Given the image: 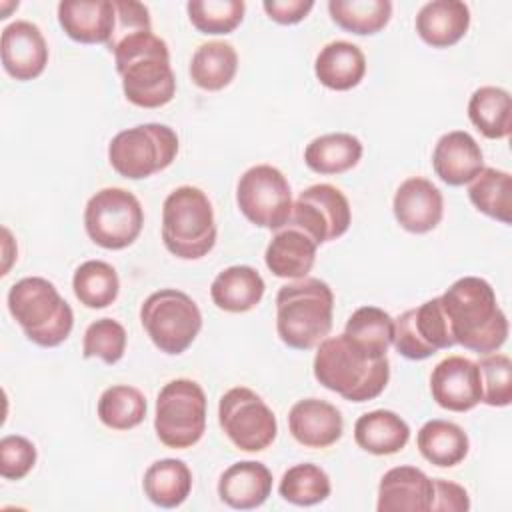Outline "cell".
Masks as SVG:
<instances>
[{
  "label": "cell",
  "instance_id": "6da1fadb",
  "mask_svg": "<svg viewBox=\"0 0 512 512\" xmlns=\"http://www.w3.org/2000/svg\"><path fill=\"white\" fill-rule=\"evenodd\" d=\"M454 342L476 354L496 352L508 338V320L494 288L478 276L458 278L440 296Z\"/></svg>",
  "mask_w": 512,
  "mask_h": 512
},
{
  "label": "cell",
  "instance_id": "7a4b0ae2",
  "mask_svg": "<svg viewBox=\"0 0 512 512\" xmlns=\"http://www.w3.org/2000/svg\"><path fill=\"white\" fill-rule=\"evenodd\" d=\"M116 70L130 104L160 108L176 94V76L170 66L168 44L152 30L132 34L114 46Z\"/></svg>",
  "mask_w": 512,
  "mask_h": 512
},
{
  "label": "cell",
  "instance_id": "3957f363",
  "mask_svg": "<svg viewBox=\"0 0 512 512\" xmlns=\"http://www.w3.org/2000/svg\"><path fill=\"white\" fill-rule=\"evenodd\" d=\"M316 380L350 402L380 396L390 380L388 358H368L344 334L324 338L314 356Z\"/></svg>",
  "mask_w": 512,
  "mask_h": 512
},
{
  "label": "cell",
  "instance_id": "277c9868",
  "mask_svg": "<svg viewBox=\"0 0 512 512\" xmlns=\"http://www.w3.org/2000/svg\"><path fill=\"white\" fill-rule=\"evenodd\" d=\"M332 312V288L320 278H298L276 294V332L286 346L310 350L328 336Z\"/></svg>",
  "mask_w": 512,
  "mask_h": 512
},
{
  "label": "cell",
  "instance_id": "5b68a950",
  "mask_svg": "<svg viewBox=\"0 0 512 512\" xmlns=\"http://www.w3.org/2000/svg\"><path fill=\"white\" fill-rule=\"evenodd\" d=\"M8 310L26 338L42 348L62 344L74 326V312L56 286L40 276H28L8 290Z\"/></svg>",
  "mask_w": 512,
  "mask_h": 512
},
{
  "label": "cell",
  "instance_id": "8992f818",
  "mask_svg": "<svg viewBox=\"0 0 512 512\" xmlns=\"http://www.w3.org/2000/svg\"><path fill=\"white\" fill-rule=\"evenodd\" d=\"M162 240L166 250L182 260H198L214 248V210L200 188L180 186L166 196L162 204Z\"/></svg>",
  "mask_w": 512,
  "mask_h": 512
},
{
  "label": "cell",
  "instance_id": "52a82bcc",
  "mask_svg": "<svg viewBox=\"0 0 512 512\" xmlns=\"http://www.w3.org/2000/svg\"><path fill=\"white\" fill-rule=\"evenodd\" d=\"M178 154V134L158 122L118 132L108 144V162L124 178L140 180L168 168Z\"/></svg>",
  "mask_w": 512,
  "mask_h": 512
},
{
  "label": "cell",
  "instance_id": "ba28073f",
  "mask_svg": "<svg viewBox=\"0 0 512 512\" xmlns=\"http://www.w3.org/2000/svg\"><path fill=\"white\" fill-rule=\"evenodd\" d=\"M140 322L160 352L176 356L196 340L202 328V314L186 292L162 288L144 300Z\"/></svg>",
  "mask_w": 512,
  "mask_h": 512
},
{
  "label": "cell",
  "instance_id": "9c48e42d",
  "mask_svg": "<svg viewBox=\"0 0 512 512\" xmlns=\"http://www.w3.org/2000/svg\"><path fill=\"white\" fill-rule=\"evenodd\" d=\"M154 430L158 440L174 450L194 446L206 430V394L190 378L164 384L156 398Z\"/></svg>",
  "mask_w": 512,
  "mask_h": 512
},
{
  "label": "cell",
  "instance_id": "30bf717a",
  "mask_svg": "<svg viewBox=\"0 0 512 512\" xmlns=\"http://www.w3.org/2000/svg\"><path fill=\"white\" fill-rule=\"evenodd\" d=\"M144 210L140 200L124 188H102L86 204L84 228L88 238L106 248L122 250L142 232Z\"/></svg>",
  "mask_w": 512,
  "mask_h": 512
},
{
  "label": "cell",
  "instance_id": "8fae6325",
  "mask_svg": "<svg viewBox=\"0 0 512 512\" xmlns=\"http://www.w3.org/2000/svg\"><path fill=\"white\" fill-rule=\"evenodd\" d=\"M218 422L228 440L244 452L266 450L278 434L272 408L254 390L244 386L230 388L222 394Z\"/></svg>",
  "mask_w": 512,
  "mask_h": 512
},
{
  "label": "cell",
  "instance_id": "7c38bea8",
  "mask_svg": "<svg viewBox=\"0 0 512 512\" xmlns=\"http://www.w3.org/2000/svg\"><path fill=\"white\" fill-rule=\"evenodd\" d=\"M236 202L252 224L268 230H280L292 214L290 184L286 176L270 164H256L240 176Z\"/></svg>",
  "mask_w": 512,
  "mask_h": 512
},
{
  "label": "cell",
  "instance_id": "4fadbf2b",
  "mask_svg": "<svg viewBox=\"0 0 512 512\" xmlns=\"http://www.w3.org/2000/svg\"><path fill=\"white\" fill-rule=\"evenodd\" d=\"M352 220L348 198L332 184H314L298 194L286 224L302 228L318 246L346 234Z\"/></svg>",
  "mask_w": 512,
  "mask_h": 512
},
{
  "label": "cell",
  "instance_id": "5bb4252c",
  "mask_svg": "<svg viewBox=\"0 0 512 512\" xmlns=\"http://www.w3.org/2000/svg\"><path fill=\"white\" fill-rule=\"evenodd\" d=\"M392 344L408 360H426L438 350L454 346L440 296L402 312L394 320Z\"/></svg>",
  "mask_w": 512,
  "mask_h": 512
},
{
  "label": "cell",
  "instance_id": "9a60e30c",
  "mask_svg": "<svg viewBox=\"0 0 512 512\" xmlns=\"http://www.w3.org/2000/svg\"><path fill=\"white\" fill-rule=\"evenodd\" d=\"M434 402L450 412H468L482 402V378L478 364L464 356L440 360L430 374Z\"/></svg>",
  "mask_w": 512,
  "mask_h": 512
},
{
  "label": "cell",
  "instance_id": "2e32d148",
  "mask_svg": "<svg viewBox=\"0 0 512 512\" xmlns=\"http://www.w3.org/2000/svg\"><path fill=\"white\" fill-rule=\"evenodd\" d=\"M0 52L4 70L20 82L38 78L48 64V44L28 20H16L2 30Z\"/></svg>",
  "mask_w": 512,
  "mask_h": 512
},
{
  "label": "cell",
  "instance_id": "e0dca14e",
  "mask_svg": "<svg viewBox=\"0 0 512 512\" xmlns=\"http://www.w3.org/2000/svg\"><path fill=\"white\" fill-rule=\"evenodd\" d=\"M392 210L404 230L424 234L440 224L444 214V198L428 178L412 176L398 186Z\"/></svg>",
  "mask_w": 512,
  "mask_h": 512
},
{
  "label": "cell",
  "instance_id": "ac0fdd59",
  "mask_svg": "<svg viewBox=\"0 0 512 512\" xmlns=\"http://www.w3.org/2000/svg\"><path fill=\"white\" fill-rule=\"evenodd\" d=\"M288 428L298 444L328 448L342 438L344 420L334 404L320 398H304L290 408Z\"/></svg>",
  "mask_w": 512,
  "mask_h": 512
},
{
  "label": "cell",
  "instance_id": "d6986e66",
  "mask_svg": "<svg viewBox=\"0 0 512 512\" xmlns=\"http://www.w3.org/2000/svg\"><path fill=\"white\" fill-rule=\"evenodd\" d=\"M432 478L416 466L390 468L378 486V512H428L432 504Z\"/></svg>",
  "mask_w": 512,
  "mask_h": 512
},
{
  "label": "cell",
  "instance_id": "ffe728a7",
  "mask_svg": "<svg viewBox=\"0 0 512 512\" xmlns=\"http://www.w3.org/2000/svg\"><path fill=\"white\" fill-rule=\"evenodd\" d=\"M432 168L448 186L472 182L484 168V156L478 142L464 130H452L434 146Z\"/></svg>",
  "mask_w": 512,
  "mask_h": 512
},
{
  "label": "cell",
  "instance_id": "44dd1931",
  "mask_svg": "<svg viewBox=\"0 0 512 512\" xmlns=\"http://www.w3.org/2000/svg\"><path fill=\"white\" fill-rule=\"evenodd\" d=\"M62 30L80 44H108L116 22L110 0H62L58 4Z\"/></svg>",
  "mask_w": 512,
  "mask_h": 512
},
{
  "label": "cell",
  "instance_id": "7402d4cb",
  "mask_svg": "<svg viewBox=\"0 0 512 512\" xmlns=\"http://www.w3.org/2000/svg\"><path fill=\"white\" fill-rule=\"evenodd\" d=\"M318 244L298 226L284 224L266 246L264 260L278 278H304L314 266Z\"/></svg>",
  "mask_w": 512,
  "mask_h": 512
},
{
  "label": "cell",
  "instance_id": "603a6c76",
  "mask_svg": "<svg viewBox=\"0 0 512 512\" xmlns=\"http://www.w3.org/2000/svg\"><path fill=\"white\" fill-rule=\"evenodd\" d=\"M272 492V472L256 460H242L228 466L218 480V496L236 510L262 506Z\"/></svg>",
  "mask_w": 512,
  "mask_h": 512
},
{
  "label": "cell",
  "instance_id": "cb8c5ba5",
  "mask_svg": "<svg viewBox=\"0 0 512 512\" xmlns=\"http://www.w3.org/2000/svg\"><path fill=\"white\" fill-rule=\"evenodd\" d=\"M470 8L460 0H432L416 14V32L432 48H448L464 38Z\"/></svg>",
  "mask_w": 512,
  "mask_h": 512
},
{
  "label": "cell",
  "instance_id": "d4e9b609",
  "mask_svg": "<svg viewBox=\"0 0 512 512\" xmlns=\"http://www.w3.org/2000/svg\"><path fill=\"white\" fill-rule=\"evenodd\" d=\"M314 74L330 90H352L366 74L364 52L346 40L328 42L314 60Z\"/></svg>",
  "mask_w": 512,
  "mask_h": 512
},
{
  "label": "cell",
  "instance_id": "484cf974",
  "mask_svg": "<svg viewBox=\"0 0 512 512\" xmlns=\"http://www.w3.org/2000/svg\"><path fill=\"white\" fill-rule=\"evenodd\" d=\"M266 284L252 266H228L216 274L210 286L212 302L232 314L252 310L264 296Z\"/></svg>",
  "mask_w": 512,
  "mask_h": 512
},
{
  "label": "cell",
  "instance_id": "4316f807",
  "mask_svg": "<svg viewBox=\"0 0 512 512\" xmlns=\"http://www.w3.org/2000/svg\"><path fill=\"white\" fill-rule=\"evenodd\" d=\"M356 444L376 456L400 452L410 440L408 424L392 410H372L354 424Z\"/></svg>",
  "mask_w": 512,
  "mask_h": 512
},
{
  "label": "cell",
  "instance_id": "83f0119b",
  "mask_svg": "<svg viewBox=\"0 0 512 512\" xmlns=\"http://www.w3.org/2000/svg\"><path fill=\"white\" fill-rule=\"evenodd\" d=\"M420 454L434 466L452 468L460 464L470 448L468 434L450 420L434 418L428 420L416 436Z\"/></svg>",
  "mask_w": 512,
  "mask_h": 512
},
{
  "label": "cell",
  "instance_id": "f1b7e54d",
  "mask_svg": "<svg viewBox=\"0 0 512 512\" xmlns=\"http://www.w3.org/2000/svg\"><path fill=\"white\" fill-rule=\"evenodd\" d=\"M342 334L368 358H384L394 338V318L378 306H362L352 312Z\"/></svg>",
  "mask_w": 512,
  "mask_h": 512
},
{
  "label": "cell",
  "instance_id": "f546056e",
  "mask_svg": "<svg viewBox=\"0 0 512 512\" xmlns=\"http://www.w3.org/2000/svg\"><path fill=\"white\" fill-rule=\"evenodd\" d=\"M142 488L152 504L160 508H176L192 490V472L182 460L162 458L148 466Z\"/></svg>",
  "mask_w": 512,
  "mask_h": 512
},
{
  "label": "cell",
  "instance_id": "4dcf8cb0",
  "mask_svg": "<svg viewBox=\"0 0 512 512\" xmlns=\"http://www.w3.org/2000/svg\"><path fill=\"white\" fill-rule=\"evenodd\" d=\"M238 70V54L232 44L222 40L204 42L196 48L190 60V78L202 90L226 88Z\"/></svg>",
  "mask_w": 512,
  "mask_h": 512
},
{
  "label": "cell",
  "instance_id": "1f68e13d",
  "mask_svg": "<svg viewBox=\"0 0 512 512\" xmlns=\"http://www.w3.org/2000/svg\"><path fill=\"white\" fill-rule=\"evenodd\" d=\"M468 118L476 130L490 138H508L512 132L510 94L498 86H480L468 100Z\"/></svg>",
  "mask_w": 512,
  "mask_h": 512
},
{
  "label": "cell",
  "instance_id": "d6a6232c",
  "mask_svg": "<svg viewBox=\"0 0 512 512\" xmlns=\"http://www.w3.org/2000/svg\"><path fill=\"white\" fill-rule=\"evenodd\" d=\"M362 158V142L348 132L314 138L304 150L306 166L316 174H342Z\"/></svg>",
  "mask_w": 512,
  "mask_h": 512
},
{
  "label": "cell",
  "instance_id": "836d02e7",
  "mask_svg": "<svg viewBox=\"0 0 512 512\" xmlns=\"http://www.w3.org/2000/svg\"><path fill=\"white\" fill-rule=\"evenodd\" d=\"M468 198L478 212L502 224L512 222V176L508 172L482 168L468 186Z\"/></svg>",
  "mask_w": 512,
  "mask_h": 512
},
{
  "label": "cell",
  "instance_id": "e575fe53",
  "mask_svg": "<svg viewBox=\"0 0 512 512\" xmlns=\"http://www.w3.org/2000/svg\"><path fill=\"white\" fill-rule=\"evenodd\" d=\"M330 18L346 32L370 36L380 32L392 16L390 0H330Z\"/></svg>",
  "mask_w": 512,
  "mask_h": 512
},
{
  "label": "cell",
  "instance_id": "d590c367",
  "mask_svg": "<svg viewBox=\"0 0 512 512\" xmlns=\"http://www.w3.org/2000/svg\"><path fill=\"white\" fill-rule=\"evenodd\" d=\"M72 288L80 304L86 308H106L116 300L120 280L114 266L108 262L86 260L76 268L72 276Z\"/></svg>",
  "mask_w": 512,
  "mask_h": 512
},
{
  "label": "cell",
  "instance_id": "8d00e7d4",
  "mask_svg": "<svg viewBox=\"0 0 512 512\" xmlns=\"http://www.w3.org/2000/svg\"><path fill=\"white\" fill-rule=\"evenodd\" d=\"M146 416L144 394L128 384H116L102 392L98 400V418L112 430H130L142 424Z\"/></svg>",
  "mask_w": 512,
  "mask_h": 512
},
{
  "label": "cell",
  "instance_id": "74e56055",
  "mask_svg": "<svg viewBox=\"0 0 512 512\" xmlns=\"http://www.w3.org/2000/svg\"><path fill=\"white\" fill-rule=\"evenodd\" d=\"M330 490L332 486L328 474L310 462L288 468L278 484L280 496L296 506L320 504L330 496Z\"/></svg>",
  "mask_w": 512,
  "mask_h": 512
},
{
  "label": "cell",
  "instance_id": "f35d334b",
  "mask_svg": "<svg viewBox=\"0 0 512 512\" xmlns=\"http://www.w3.org/2000/svg\"><path fill=\"white\" fill-rule=\"evenodd\" d=\"M192 26L202 34H230L244 20L242 0H190L186 4Z\"/></svg>",
  "mask_w": 512,
  "mask_h": 512
},
{
  "label": "cell",
  "instance_id": "ab89813d",
  "mask_svg": "<svg viewBox=\"0 0 512 512\" xmlns=\"http://www.w3.org/2000/svg\"><path fill=\"white\" fill-rule=\"evenodd\" d=\"M126 350V330L118 320L100 318L84 332L82 356L100 358L106 364H116Z\"/></svg>",
  "mask_w": 512,
  "mask_h": 512
},
{
  "label": "cell",
  "instance_id": "60d3db41",
  "mask_svg": "<svg viewBox=\"0 0 512 512\" xmlns=\"http://www.w3.org/2000/svg\"><path fill=\"white\" fill-rule=\"evenodd\" d=\"M482 378V402L488 406H508L512 402V360L506 354H484L478 362Z\"/></svg>",
  "mask_w": 512,
  "mask_h": 512
},
{
  "label": "cell",
  "instance_id": "b9f144b4",
  "mask_svg": "<svg viewBox=\"0 0 512 512\" xmlns=\"http://www.w3.org/2000/svg\"><path fill=\"white\" fill-rule=\"evenodd\" d=\"M36 464V446L18 434L0 440V474L6 480H22Z\"/></svg>",
  "mask_w": 512,
  "mask_h": 512
},
{
  "label": "cell",
  "instance_id": "7bdbcfd3",
  "mask_svg": "<svg viewBox=\"0 0 512 512\" xmlns=\"http://www.w3.org/2000/svg\"><path fill=\"white\" fill-rule=\"evenodd\" d=\"M112 2H114V10H116V22H114L110 40L106 44L108 52H112L114 46L120 44L124 38L138 34V32L152 30L150 12L142 2H136V0H112Z\"/></svg>",
  "mask_w": 512,
  "mask_h": 512
},
{
  "label": "cell",
  "instance_id": "ee69618b",
  "mask_svg": "<svg viewBox=\"0 0 512 512\" xmlns=\"http://www.w3.org/2000/svg\"><path fill=\"white\" fill-rule=\"evenodd\" d=\"M432 486H434V494H432L430 510L466 512L470 508L468 492L460 484L444 480V478H434Z\"/></svg>",
  "mask_w": 512,
  "mask_h": 512
},
{
  "label": "cell",
  "instance_id": "f6af8a7d",
  "mask_svg": "<svg viewBox=\"0 0 512 512\" xmlns=\"http://www.w3.org/2000/svg\"><path fill=\"white\" fill-rule=\"evenodd\" d=\"M264 12L278 24H298L314 8L312 0H264Z\"/></svg>",
  "mask_w": 512,
  "mask_h": 512
}]
</instances>
